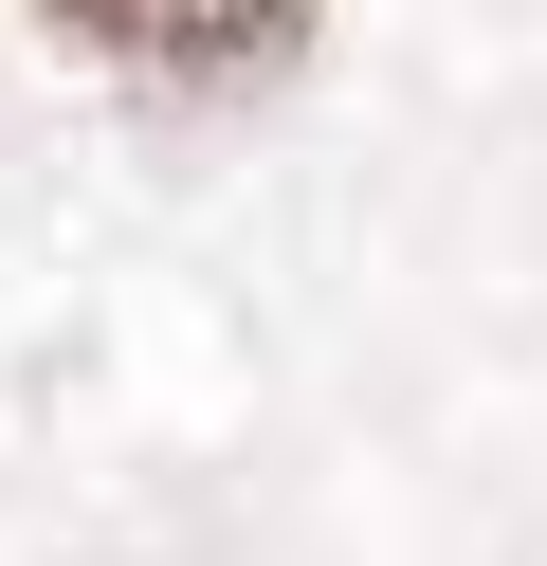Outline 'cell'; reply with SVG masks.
Instances as JSON below:
<instances>
[{"label": "cell", "mask_w": 547, "mask_h": 566, "mask_svg": "<svg viewBox=\"0 0 547 566\" xmlns=\"http://www.w3.org/2000/svg\"><path fill=\"white\" fill-rule=\"evenodd\" d=\"M36 19H55V55L128 92H274L328 38V0H36Z\"/></svg>", "instance_id": "1"}]
</instances>
